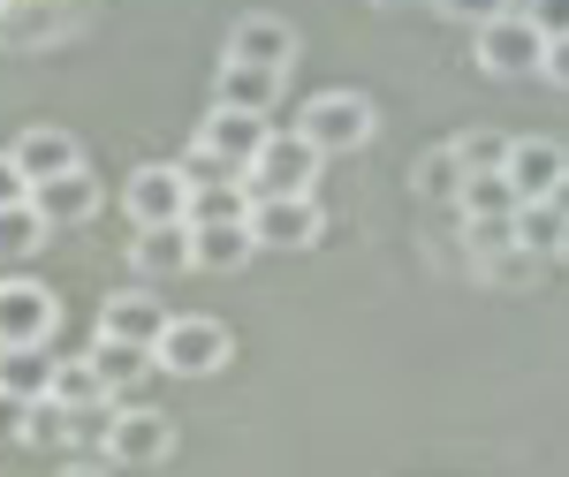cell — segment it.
I'll list each match as a JSON object with an SVG mask.
<instances>
[{"instance_id":"obj_1","label":"cell","mask_w":569,"mask_h":477,"mask_svg":"<svg viewBox=\"0 0 569 477\" xmlns=\"http://www.w3.org/2000/svg\"><path fill=\"white\" fill-rule=\"evenodd\" d=\"M297 136H305L319 160L365 152V144L380 136V106H372L365 91H319V99H305V114H297Z\"/></svg>"},{"instance_id":"obj_2","label":"cell","mask_w":569,"mask_h":477,"mask_svg":"<svg viewBox=\"0 0 569 477\" xmlns=\"http://www.w3.org/2000/svg\"><path fill=\"white\" fill-rule=\"evenodd\" d=\"M114 470H152L176 455V417L152 409V402H114V425H107V447H99Z\"/></svg>"},{"instance_id":"obj_3","label":"cell","mask_w":569,"mask_h":477,"mask_svg":"<svg viewBox=\"0 0 569 477\" xmlns=\"http://www.w3.org/2000/svg\"><path fill=\"white\" fill-rule=\"evenodd\" d=\"M319 168H327V160H319L297 130H273L259 144V160L243 168V190H251V197H311Z\"/></svg>"},{"instance_id":"obj_4","label":"cell","mask_w":569,"mask_h":477,"mask_svg":"<svg viewBox=\"0 0 569 477\" xmlns=\"http://www.w3.org/2000/svg\"><path fill=\"white\" fill-rule=\"evenodd\" d=\"M471 61H479L486 77H501V84L539 77V69H547V31L531 23L525 8H509V16H493V23L479 31V53H471Z\"/></svg>"},{"instance_id":"obj_5","label":"cell","mask_w":569,"mask_h":477,"mask_svg":"<svg viewBox=\"0 0 569 477\" xmlns=\"http://www.w3.org/2000/svg\"><path fill=\"white\" fill-rule=\"evenodd\" d=\"M61 326V296L31 273H0V348H46Z\"/></svg>"},{"instance_id":"obj_6","label":"cell","mask_w":569,"mask_h":477,"mask_svg":"<svg viewBox=\"0 0 569 477\" xmlns=\"http://www.w3.org/2000/svg\"><path fill=\"white\" fill-rule=\"evenodd\" d=\"M122 213H130L137 227H182V220H190V174H182L176 160H144V168H130V182H122Z\"/></svg>"},{"instance_id":"obj_7","label":"cell","mask_w":569,"mask_h":477,"mask_svg":"<svg viewBox=\"0 0 569 477\" xmlns=\"http://www.w3.org/2000/svg\"><path fill=\"white\" fill-rule=\"evenodd\" d=\"M228 326L220 318H168V334L152 342V364L160 372H176V379H213L220 364H228Z\"/></svg>"},{"instance_id":"obj_8","label":"cell","mask_w":569,"mask_h":477,"mask_svg":"<svg viewBox=\"0 0 569 477\" xmlns=\"http://www.w3.org/2000/svg\"><path fill=\"white\" fill-rule=\"evenodd\" d=\"M327 235L319 197H251V243L259 251H311Z\"/></svg>"},{"instance_id":"obj_9","label":"cell","mask_w":569,"mask_h":477,"mask_svg":"<svg viewBox=\"0 0 569 477\" xmlns=\"http://www.w3.org/2000/svg\"><path fill=\"white\" fill-rule=\"evenodd\" d=\"M220 53H228V61H251V69H281V77H289V61L305 53V39H297V23H281V16H236Z\"/></svg>"},{"instance_id":"obj_10","label":"cell","mask_w":569,"mask_h":477,"mask_svg":"<svg viewBox=\"0 0 569 477\" xmlns=\"http://www.w3.org/2000/svg\"><path fill=\"white\" fill-rule=\"evenodd\" d=\"M168 318H176V311L160 304V296H144V288H114V296L99 304V342L152 348L160 334H168Z\"/></svg>"},{"instance_id":"obj_11","label":"cell","mask_w":569,"mask_h":477,"mask_svg":"<svg viewBox=\"0 0 569 477\" xmlns=\"http://www.w3.org/2000/svg\"><path fill=\"white\" fill-rule=\"evenodd\" d=\"M266 122L259 114H236V106H213V114H206V122H198V144H190V152H206V160H220V168H251V160H259V144H266Z\"/></svg>"},{"instance_id":"obj_12","label":"cell","mask_w":569,"mask_h":477,"mask_svg":"<svg viewBox=\"0 0 569 477\" xmlns=\"http://www.w3.org/2000/svg\"><path fill=\"white\" fill-rule=\"evenodd\" d=\"M8 152H16V168H23L31 190L53 182V174H77V168H84V144H77V130H61V122H31Z\"/></svg>"},{"instance_id":"obj_13","label":"cell","mask_w":569,"mask_h":477,"mask_svg":"<svg viewBox=\"0 0 569 477\" xmlns=\"http://www.w3.org/2000/svg\"><path fill=\"white\" fill-rule=\"evenodd\" d=\"M501 174L517 182V197H525V205H539V197H555V182L569 174V152L555 144V136H509Z\"/></svg>"},{"instance_id":"obj_14","label":"cell","mask_w":569,"mask_h":477,"mask_svg":"<svg viewBox=\"0 0 569 477\" xmlns=\"http://www.w3.org/2000/svg\"><path fill=\"white\" fill-rule=\"evenodd\" d=\"M281 84H289V77H281V69H251V61H228V53H220V69H213V106H236V114H273V106H281Z\"/></svg>"},{"instance_id":"obj_15","label":"cell","mask_w":569,"mask_h":477,"mask_svg":"<svg viewBox=\"0 0 569 477\" xmlns=\"http://www.w3.org/2000/svg\"><path fill=\"white\" fill-rule=\"evenodd\" d=\"M69 0H0V45L8 53H31V45H53L69 31Z\"/></svg>"},{"instance_id":"obj_16","label":"cell","mask_w":569,"mask_h":477,"mask_svg":"<svg viewBox=\"0 0 569 477\" xmlns=\"http://www.w3.org/2000/svg\"><path fill=\"white\" fill-rule=\"evenodd\" d=\"M259 243H251V220H190V265L198 273H243Z\"/></svg>"},{"instance_id":"obj_17","label":"cell","mask_w":569,"mask_h":477,"mask_svg":"<svg viewBox=\"0 0 569 477\" xmlns=\"http://www.w3.org/2000/svg\"><path fill=\"white\" fill-rule=\"evenodd\" d=\"M31 205H39L46 227H84V220L99 213V182H91V168L53 174V182H39V190H31Z\"/></svg>"},{"instance_id":"obj_18","label":"cell","mask_w":569,"mask_h":477,"mask_svg":"<svg viewBox=\"0 0 569 477\" xmlns=\"http://www.w3.org/2000/svg\"><path fill=\"white\" fill-rule=\"evenodd\" d=\"M53 364H61V356H46V348H0V394L46 402V394H53Z\"/></svg>"},{"instance_id":"obj_19","label":"cell","mask_w":569,"mask_h":477,"mask_svg":"<svg viewBox=\"0 0 569 477\" xmlns=\"http://www.w3.org/2000/svg\"><path fill=\"white\" fill-rule=\"evenodd\" d=\"M130 258H137V273H144V281L182 273V265H190V220H182V227H137Z\"/></svg>"},{"instance_id":"obj_20","label":"cell","mask_w":569,"mask_h":477,"mask_svg":"<svg viewBox=\"0 0 569 477\" xmlns=\"http://www.w3.org/2000/svg\"><path fill=\"white\" fill-rule=\"evenodd\" d=\"M456 213H463V220H517V213H525V197H517L509 174H471V182L456 190Z\"/></svg>"},{"instance_id":"obj_21","label":"cell","mask_w":569,"mask_h":477,"mask_svg":"<svg viewBox=\"0 0 569 477\" xmlns=\"http://www.w3.org/2000/svg\"><path fill=\"white\" fill-rule=\"evenodd\" d=\"M46 243H53V227L39 220V205H8V213H0V265L39 258Z\"/></svg>"},{"instance_id":"obj_22","label":"cell","mask_w":569,"mask_h":477,"mask_svg":"<svg viewBox=\"0 0 569 477\" xmlns=\"http://www.w3.org/2000/svg\"><path fill=\"white\" fill-rule=\"evenodd\" d=\"M84 356H91V372L107 379V394H122V387H137L144 372H160V364H152V348H130V342H91Z\"/></svg>"},{"instance_id":"obj_23","label":"cell","mask_w":569,"mask_h":477,"mask_svg":"<svg viewBox=\"0 0 569 477\" xmlns=\"http://www.w3.org/2000/svg\"><path fill=\"white\" fill-rule=\"evenodd\" d=\"M517 243H525L531 258H562V251H569V220L539 197V205H525V213H517Z\"/></svg>"},{"instance_id":"obj_24","label":"cell","mask_w":569,"mask_h":477,"mask_svg":"<svg viewBox=\"0 0 569 477\" xmlns=\"http://www.w3.org/2000/svg\"><path fill=\"white\" fill-rule=\"evenodd\" d=\"M23 447H46V455H53V447H77V409L53 402V394L31 402V417H23Z\"/></svg>"},{"instance_id":"obj_25","label":"cell","mask_w":569,"mask_h":477,"mask_svg":"<svg viewBox=\"0 0 569 477\" xmlns=\"http://www.w3.org/2000/svg\"><path fill=\"white\" fill-rule=\"evenodd\" d=\"M53 402H69V409H99V402H114L107 379L91 372V356H61L53 364Z\"/></svg>"},{"instance_id":"obj_26","label":"cell","mask_w":569,"mask_h":477,"mask_svg":"<svg viewBox=\"0 0 569 477\" xmlns=\"http://www.w3.org/2000/svg\"><path fill=\"white\" fill-rule=\"evenodd\" d=\"M410 182H418V197H456L471 174H463V160H456V144H433V152H418Z\"/></svg>"},{"instance_id":"obj_27","label":"cell","mask_w":569,"mask_h":477,"mask_svg":"<svg viewBox=\"0 0 569 477\" xmlns=\"http://www.w3.org/2000/svg\"><path fill=\"white\" fill-rule=\"evenodd\" d=\"M448 144H456L463 174H501V160H509V136H493V130H463V136H448Z\"/></svg>"},{"instance_id":"obj_28","label":"cell","mask_w":569,"mask_h":477,"mask_svg":"<svg viewBox=\"0 0 569 477\" xmlns=\"http://www.w3.org/2000/svg\"><path fill=\"white\" fill-rule=\"evenodd\" d=\"M547 258H531L525 243H509V251H493V258H479V273L493 281V288H531V273H539Z\"/></svg>"},{"instance_id":"obj_29","label":"cell","mask_w":569,"mask_h":477,"mask_svg":"<svg viewBox=\"0 0 569 477\" xmlns=\"http://www.w3.org/2000/svg\"><path fill=\"white\" fill-rule=\"evenodd\" d=\"M433 8H440V16H456V23H471V31H486V23L509 16L517 0H433Z\"/></svg>"},{"instance_id":"obj_30","label":"cell","mask_w":569,"mask_h":477,"mask_svg":"<svg viewBox=\"0 0 569 477\" xmlns=\"http://www.w3.org/2000/svg\"><path fill=\"white\" fill-rule=\"evenodd\" d=\"M525 16L547 31V39H569V0H525Z\"/></svg>"},{"instance_id":"obj_31","label":"cell","mask_w":569,"mask_h":477,"mask_svg":"<svg viewBox=\"0 0 569 477\" xmlns=\"http://www.w3.org/2000/svg\"><path fill=\"white\" fill-rule=\"evenodd\" d=\"M8 205H31V182L16 168V152H0V213H8Z\"/></svg>"},{"instance_id":"obj_32","label":"cell","mask_w":569,"mask_h":477,"mask_svg":"<svg viewBox=\"0 0 569 477\" xmlns=\"http://www.w3.org/2000/svg\"><path fill=\"white\" fill-rule=\"evenodd\" d=\"M23 417H31V402L0 394V447H16V439H23Z\"/></svg>"},{"instance_id":"obj_33","label":"cell","mask_w":569,"mask_h":477,"mask_svg":"<svg viewBox=\"0 0 569 477\" xmlns=\"http://www.w3.org/2000/svg\"><path fill=\"white\" fill-rule=\"evenodd\" d=\"M539 77L569 91V39H547V69H539Z\"/></svg>"},{"instance_id":"obj_34","label":"cell","mask_w":569,"mask_h":477,"mask_svg":"<svg viewBox=\"0 0 569 477\" xmlns=\"http://www.w3.org/2000/svg\"><path fill=\"white\" fill-rule=\"evenodd\" d=\"M61 477H122V470H114V463L99 455V463H69V470H61Z\"/></svg>"},{"instance_id":"obj_35","label":"cell","mask_w":569,"mask_h":477,"mask_svg":"<svg viewBox=\"0 0 569 477\" xmlns=\"http://www.w3.org/2000/svg\"><path fill=\"white\" fill-rule=\"evenodd\" d=\"M547 205H555V213L569 220V174H562V182H555V197H547Z\"/></svg>"},{"instance_id":"obj_36","label":"cell","mask_w":569,"mask_h":477,"mask_svg":"<svg viewBox=\"0 0 569 477\" xmlns=\"http://www.w3.org/2000/svg\"><path fill=\"white\" fill-rule=\"evenodd\" d=\"M372 8H410V0H372Z\"/></svg>"},{"instance_id":"obj_37","label":"cell","mask_w":569,"mask_h":477,"mask_svg":"<svg viewBox=\"0 0 569 477\" xmlns=\"http://www.w3.org/2000/svg\"><path fill=\"white\" fill-rule=\"evenodd\" d=\"M517 8H525V0H517Z\"/></svg>"},{"instance_id":"obj_38","label":"cell","mask_w":569,"mask_h":477,"mask_svg":"<svg viewBox=\"0 0 569 477\" xmlns=\"http://www.w3.org/2000/svg\"><path fill=\"white\" fill-rule=\"evenodd\" d=\"M562 258H569V251H562Z\"/></svg>"}]
</instances>
